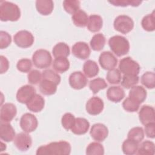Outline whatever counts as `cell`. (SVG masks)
<instances>
[{"instance_id": "cell-1", "label": "cell", "mask_w": 155, "mask_h": 155, "mask_svg": "<svg viewBox=\"0 0 155 155\" xmlns=\"http://www.w3.org/2000/svg\"><path fill=\"white\" fill-rule=\"evenodd\" d=\"M71 145L67 141L61 140L59 142H53L47 145L39 147L36 154H63L67 155L71 153Z\"/></svg>"}, {"instance_id": "cell-2", "label": "cell", "mask_w": 155, "mask_h": 155, "mask_svg": "<svg viewBox=\"0 0 155 155\" xmlns=\"http://www.w3.org/2000/svg\"><path fill=\"white\" fill-rule=\"evenodd\" d=\"M21 17L19 7L8 1L0 2V19L1 21H16Z\"/></svg>"}, {"instance_id": "cell-3", "label": "cell", "mask_w": 155, "mask_h": 155, "mask_svg": "<svg viewBox=\"0 0 155 155\" xmlns=\"http://www.w3.org/2000/svg\"><path fill=\"white\" fill-rule=\"evenodd\" d=\"M108 45L111 51L118 57L127 54L130 51L129 41L120 35L111 37L108 41Z\"/></svg>"}, {"instance_id": "cell-4", "label": "cell", "mask_w": 155, "mask_h": 155, "mask_svg": "<svg viewBox=\"0 0 155 155\" xmlns=\"http://www.w3.org/2000/svg\"><path fill=\"white\" fill-rule=\"evenodd\" d=\"M34 65L40 69L49 67L52 62V58L48 51L44 49L37 50L32 56Z\"/></svg>"}, {"instance_id": "cell-5", "label": "cell", "mask_w": 155, "mask_h": 155, "mask_svg": "<svg viewBox=\"0 0 155 155\" xmlns=\"http://www.w3.org/2000/svg\"><path fill=\"white\" fill-rule=\"evenodd\" d=\"M119 69L120 73L127 75H138L140 70L139 64L130 57L122 58L119 61Z\"/></svg>"}, {"instance_id": "cell-6", "label": "cell", "mask_w": 155, "mask_h": 155, "mask_svg": "<svg viewBox=\"0 0 155 155\" xmlns=\"http://www.w3.org/2000/svg\"><path fill=\"white\" fill-rule=\"evenodd\" d=\"M113 25L116 31L122 34H127L133 29L134 22L130 16L122 15L115 18Z\"/></svg>"}, {"instance_id": "cell-7", "label": "cell", "mask_w": 155, "mask_h": 155, "mask_svg": "<svg viewBox=\"0 0 155 155\" xmlns=\"http://www.w3.org/2000/svg\"><path fill=\"white\" fill-rule=\"evenodd\" d=\"M14 42L19 47L28 48L34 42V36L31 32L27 30H21L15 35Z\"/></svg>"}, {"instance_id": "cell-8", "label": "cell", "mask_w": 155, "mask_h": 155, "mask_svg": "<svg viewBox=\"0 0 155 155\" xmlns=\"http://www.w3.org/2000/svg\"><path fill=\"white\" fill-rule=\"evenodd\" d=\"M38 125L37 118L31 113H25L21 117L20 127L24 132L29 133L34 131L37 128Z\"/></svg>"}, {"instance_id": "cell-9", "label": "cell", "mask_w": 155, "mask_h": 155, "mask_svg": "<svg viewBox=\"0 0 155 155\" xmlns=\"http://www.w3.org/2000/svg\"><path fill=\"white\" fill-rule=\"evenodd\" d=\"M99 62L101 67L106 70L114 69L117 64V59L110 51H103L99 56Z\"/></svg>"}, {"instance_id": "cell-10", "label": "cell", "mask_w": 155, "mask_h": 155, "mask_svg": "<svg viewBox=\"0 0 155 155\" xmlns=\"http://www.w3.org/2000/svg\"><path fill=\"white\" fill-rule=\"evenodd\" d=\"M104 104L103 101L99 97L94 96L89 99L86 103V111L91 115L99 114L104 110Z\"/></svg>"}, {"instance_id": "cell-11", "label": "cell", "mask_w": 155, "mask_h": 155, "mask_svg": "<svg viewBox=\"0 0 155 155\" xmlns=\"http://www.w3.org/2000/svg\"><path fill=\"white\" fill-rule=\"evenodd\" d=\"M14 144L21 151H27L31 146L32 139L26 132H21L16 135L14 139Z\"/></svg>"}, {"instance_id": "cell-12", "label": "cell", "mask_w": 155, "mask_h": 155, "mask_svg": "<svg viewBox=\"0 0 155 155\" xmlns=\"http://www.w3.org/2000/svg\"><path fill=\"white\" fill-rule=\"evenodd\" d=\"M17 109L12 103H5L1 105L0 111V119L2 122H10L16 116Z\"/></svg>"}, {"instance_id": "cell-13", "label": "cell", "mask_w": 155, "mask_h": 155, "mask_svg": "<svg viewBox=\"0 0 155 155\" xmlns=\"http://www.w3.org/2000/svg\"><path fill=\"white\" fill-rule=\"evenodd\" d=\"M69 84L75 90H81L87 84V78L81 71H74L69 76Z\"/></svg>"}, {"instance_id": "cell-14", "label": "cell", "mask_w": 155, "mask_h": 155, "mask_svg": "<svg viewBox=\"0 0 155 155\" xmlns=\"http://www.w3.org/2000/svg\"><path fill=\"white\" fill-rule=\"evenodd\" d=\"M91 137L97 142L104 141L108 136V130L107 127L102 124L97 123L94 124L90 131Z\"/></svg>"}, {"instance_id": "cell-15", "label": "cell", "mask_w": 155, "mask_h": 155, "mask_svg": "<svg viewBox=\"0 0 155 155\" xmlns=\"http://www.w3.org/2000/svg\"><path fill=\"white\" fill-rule=\"evenodd\" d=\"M36 94V89L31 85H25L22 86L17 91L16 99L21 104H27Z\"/></svg>"}, {"instance_id": "cell-16", "label": "cell", "mask_w": 155, "mask_h": 155, "mask_svg": "<svg viewBox=\"0 0 155 155\" xmlns=\"http://www.w3.org/2000/svg\"><path fill=\"white\" fill-rule=\"evenodd\" d=\"M72 53L78 59H86L90 56L91 50L86 42L80 41L76 42L73 45Z\"/></svg>"}, {"instance_id": "cell-17", "label": "cell", "mask_w": 155, "mask_h": 155, "mask_svg": "<svg viewBox=\"0 0 155 155\" xmlns=\"http://www.w3.org/2000/svg\"><path fill=\"white\" fill-rule=\"evenodd\" d=\"M139 119L143 125H146L155 121L154 109L149 105H143L139 112Z\"/></svg>"}, {"instance_id": "cell-18", "label": "cell", "mask_w": 155, "mask_h": 155, "mask_svg": "<svg viewBox=\"0 0 155 155\" xmlns=\"http://www.w3.org/2000/svg\"><path fill=\"white\" fill-rule=\"evenodd\" d=\"M27 108L34 113L41 111L45 105L44 97L38 94H35L26 104Z\"/></svg>"}, {"instance_id": "cell-19", "label": "cell", "mask_w": 155, "mask_h": 155, "mask_svg": "<svg viewBox=\"0 0 155 155\" xmlns=\"http://www.w3.org/2000/svg\"><path fill=\"white\" fill-rule=\"evenodd\" d=\"M15 131L13 127L7 122H1L0 124V137L1 140L9 142L15 137Z\"/></svg>"}, {"instance_id": "cell-20", "label": "cell", "mask_w": 155, "mask_h": 155, "mask_svg": "<svg viewBox=\"0 0 155 155\" xmlns=\"http://www.w3.org/2000/svg\"><path fill=\"white\" fill-rule=\"evenodd\" d=\"M90 128L89 122L85 118H76L74 124L71 130L73 133L76 135H82L85 134Z\"/></svg>"}, {"instance_id": "cell-21", "label": "cell", "mask_w": 155, "mask_h": 155, "mask_svg": "<svg viewBox=\"0 0 155 155\" xmlns=\"http://www.w3.org/2000/svg\"><path fill=\"white\" fill-rule=\"evenodd\" d=\"M108 99L113 102H119L125 97V91L119 86H111L107 91Z\"/></svg>"}, {"instance_id": "cell-22", "label": "cell", "mask_w": 155, "mask_h": 155, "mask_svg": "<svg viewBox=\"0 0 155 155\" xmlns=\"http://www.w3.org/2000/svg\"><path fill=\"white\" fill-rule=\"evenodd\" d=\"M37 11L42 15H50L54 8V3L51 0H37L36 1Z\"/></svg>"}, {"instance_id": "cell-23", "label": "cell", "mask_w": 155, "mask_h": 155, "mask_svg": "<svg viewBox=\"0 0 155 155\" xmlns=\"http://www.w3.org/2000/svg\"><path fill=\"white\" fill-rule=\"evenodd\" d=\"M129 97L140 104L143 102L147 97V91L142 86H133L130 90Z\"/></svg>"}, {"instance_id": "cell-24", "label": "cell", "mask_w": 155, "mask_h": 155, "mask_svg": "<svg viewBox=\"0 0 155 155\" xmlns=\"http://www.w3.org/2000/svg\"><path fill=\"white\" fill-rule=\"evenodd\" d=\"M57 84L48 79H42L39 83V90L42 94L47 96L54 94L57 91Z\"/></svg>"}, {"instance_id": "cell-25", "label": "cell", "mask_w": 155, "mask_h": 155, "mask_svg": "<svg viewBox=\"0 0 155 155\" xmlns=\"http://www.w3.org/2000/svg\"><path fill=\"white\" fill-rule=\"evenodd\" d=\"M103 25V20L101 16L98 15H91L88 17L87 28L91 32L95 33L99 31Z\"/></svg>"}, {"instance_id": "cell-26", "label": "cell", "mask_w": 155, "mask_h": 155, "mask_svg": "<svg viewBox=\"0 0 155 155\" xmlns=\"http://www.w3.org/2000/svg\"><path fill=\"white\" fill-rule=\"evenodd\" d=\"M73 24L78 27H85L87 25L88 17L84 10L79 9L74 13L71 17Z\"/></svg>"}, {"instance_id": "cell-27", "label": "cell", "mask_w": 155, "mask_h": 155, "mask_svg": "<svg viewBox=\"0 0 155 155\" xmlns=\"http://www.w3.org/2000/svg\"><path fill=\"white\" fill-rule=\"evenodd\" d=\"M83 71L88 78H93L97 76L99 71L97 63L92 60H87L83 65Z\"/></svg>"}, {"instance_id": "cell-28", "label": "cell", "mask_w": 155, "mask_h": 155, "mask_svg": "<svg viewBox=\"0 0 155 155\" xmlns=\"http://www.w3.org/2000/svg\"><path fill=\"white\" fill-rule=\"evenodd\" d=\"M69 46L65 42H59L56 44L53 50L52 53L55 58H67L70 54Z\"/></svg>"}, {"instance_id": "cell-29", "label": "cell", "mask_w": 155, "mask_h": 155, "mask_svg": "<svg viewBox=\"0 0 155 155\" xmlns=\"http://www.w3.org/2000/svg\"><path fill=\"white\" fill-rule=\"evenodd\" d=\"M105 42L106 39L104 35L102 33H97L92 37L90 44L92 50L101 51L104 48Z\"/></svg>"}, {"instance_id": "cell-30", "label": "cell", "mask_w": 155, "mask_h": 155, "mask_svg": "<svg viewBox=\"0 0 155 155\" xmlns=\"http://www.w3.org/2000/svg\"><path fill=\"white\" fill-rule=\"evenodd\" d=\"M70 62L66 58H55L53 62V68L58 73H64L69 69Z\"/></svg>"}, {"instance_id": "cell-31", "label": "cell", "mask_w": 155, "mask_h": 155, "mask_svg": "<svg viewBox=\"0 0 155 155\" xmlns=\"http://www.w3.org/2000/svg\"><path fill=\"white\" fill-rule=\"evenodd\" d=\"M138 147V143L133 140L127 139L124 141L122 145V150L125 154L133 155L136 153Z\"/></svg>"}, {"instance_id": "cell-32", "label": "cell", "mask_w": 155, "mask_h": 155, "mask_svg": "<svg viewBox=\"0 0 155 155\" xmlns=\"http://www.w3.org/2000/svg\"><path fill=\"white\" fill-rule=\"evenodd\" d=\"M137 151L140 155H153L155 153L154 143L152 141L145 140L139 146Z\"/></svg>"}, {"instance_id": "cell-33", "label": "cell", "mask_w": 155, "mask_h": 155, "mask_svg": "<svg viewBox=\"0 0 155 155\" xmlns=\"http://www.w3.org/2000/svg\"><path fill=\"white\" fill-rule=\"evenodd\" d=\"M154 18V11H153L152 13L145 16L141 21L142 28L147 31H153L155 29Z\"/></svg>"}, {"instance_id": "cell-34", "label": "cell", "mask_w": 155, "mask_h": 155, "mask_svg": "<svg viewBox=\"0 0 155 155\" xmlns=\"http://www.w3.org/2000/svg\"><path fill=\"white\" fill-rule=\"evenodd\" d=\"M107 87L105 81L101 78H95L90 81L89 83V88L93 94L97 93L100 90L105 89Z\"/></svg>"}, {"instance_id": "cell-35", "label": "cell", "mask_w": 155, "mask_h": 155, "mask_svg": "<svg viewBox=\"0 0 155 155\" xmlns=\"http://www.w3.org/2000/svg\"><path fill=\"white\" fill-rule=\"evenodd\" d=\"M144 131L142 127H136L131 128L127 135L128 139L139 143L144 138Z\"/></svg>"}, {"instance_id": "cell-36", "label": "cell", "mask_w": 155, "mask_h": 155, "mask_svg": "<svg viewBox=\"0 0 155 155\" xmlns=\"http://www.w3.org/2000/svg\"><path fill=\"white\" fill-rule=\"evenodd\" d=\"M141 83L146 88L153 89L155 87V74L154 72L147 71L141 76Z\"/></svg>"}, {"instance_id": "cell-37", "label": "cell", "mask_w": 155, "mask_h": 155, "mask_svg": "<svg viewBox=\"0 0 155 155\" xmlns=\"http://www.w3.org/2000/svg\"><path fill=\"white\" fill-rule=\"evenodd\" d=\"M86 154L88 155H103L104 154V148L100 143L93 142L87 146Z\"/></svg>"}, {"instance_id": "cell-38", "label": "cell", "mask_w": 155, "mask_h": 155, "mask_svg": "<svg viewBox=\"0 0 155 155\" xmlns=\"http://www.w3.org/2000/svg\"><path fill=\"white\" fill-rule=\"evenodd\" d=\"M139 76L137 75L124 74L121 81V85L127 89L135 86L139 82Z\"/></svg>"}, {"instance_id": "cell-39", "label": "cell", "mask_w": 155, "mask_h": 155, "mask_svg": "<svg viewBox=\"0 0 155 155\" xmlns=\"http://www.w3.org/2000/svg\"><path fill=\"white\" fill-rule=\"evenodd\" d=\"M63 7L66 12L73 15L80 9V2L76 0H65L63 2Z\"/></svg>"}, {"instance_id": "cell-40", "label": "cell", "mask_w": 155, "mask_h": 155, "mask_svg": "<svg viewBox=\"0 0 155 155\" xmlns=\"http://www.w3.org/2000/svg\"><path fill=\"white\" fill-rule=\"evenodd\" d=\"M121 73L118 69L109 70L106 75L107 81L111 84H117L121 81Z\"/></svg>"}, {"instance_id": "cell-41", "label": "cell", "mask_w": 155, "mask_h": 155, "mask_svg": "<svg viewBox=\"0 0 155 155\" xmlns=\"http://www.w3.org/2000/svg\"><path fill=\"white\" fill-rule=\"evenodd\" d=\"M139 105L140 104L139 102L130 97L126 98L122 103L124 109L128 112L137 111L139 108Z\"/></svg>"}, {"instance_id": "cell-42", "label": "cell", "mask_w": 155, "mask_h": 155, "mask_svg": "<svg viewBox=\"0 0 155 155\" xmlns=\"http://www.w3.org/2000/svg\"><path fill=\"white\" fill-rule=\"evenodd\" d=\"M75 119L76 118L71 113H65L61 118V124L62 127L67 130H71L74 124Z\"/></svg>"}, {"instance_id": "cell-43", "label": "cell", "mask_w": 155, "mask_h": 155, "mask_svg": "<svg viewBox=\"0 0 155 155\" xmlns=\"http://www.w3.org/2000/svg\"><path fill=\"white\" fill-rule=\"evenodd\" d=\"M108 2L117 7H127L128 5L137 7L141 4L142 1L139 0H111L108 1Z\"/></svg>"}, {"instance_id": "cell-44", "label": "cell", "mask_w": 155, "mask_h": 155, "mask_svg": "<svg viewBox=\"0 0 155 155\" xmlns=\"http://www.w3.org/2000/svg\"><path fill=\"white\" fill-rule=\"evenodd\" d=\"M42 79H48L54 82L57 85H59L61 82V76L56 73L54 71L51 69L45 70L42 73Z\"/></svg>"}, {"instance_id": "cell-45", "label": "cell", "mask_w": 155, "mask_h": 155, "mask_svg": "<svg viewBox=\"0 0 155 155\" xmlns=\"http://www.w3.org/2000/svg\"><path fill=\"white\" fill-rule=\"evenodd\" d=\"M17 69L23 73H27L30 71L32 68V62L29 59L23 58L18 61L16 64Z\"/></svg>"}, {"instance_id": "cell-46", "label": "cell", "mask_w": 155, "mask_h": 155, "mask_svg": "<svg viewBox=\"0 0 155 155\" xmlns=\"http://www.w3.org/2000/svg\"><path fill=\"white\" fill-rule=\"evenodd\" d=\"M28 81L30 84L37 85L42 81V74L41 72L38 70H33L29 72L27 75Z\"/></svg>"}, {"instance_id": "cell-47", "label": "cell", "mask_w": 155, "mask_h": 155, "mask_svg": "<svg viewBox=\"0 0 155 155\" xmlns=\"http://www.w3.org/2000/svg\"><path fill=\"white\" fill-rule=\"evenodd\" d=\"M12 38L9 33L5 31H0V48L4 49L7 48L11 44Z\"/></svg>"}, {"instance_id": "cell-48", "label": "cell", "mask_w": 155, "mask_h": 155, "mask_svg": "<svg viewBox=\"0 0 155 155\" xmlns=\"http://www.w3.org/2000/svg\"><path fill=\"white\" fill-rule=\"evenodd\" d=\"M145 133L147 137L154 139L155 137V123L150 122L145 125Z\"/></svg>"}, {"instance_id": "cell-49", "label": "cell", "mask_w": 155, "mask_h": 155, "mask_svg": "<svg viewBox=\"0 0 155 155\" xmlns=\"http://www.w3.org/2000/svg\"><path fill=\"white\" fill-rule=\"evenodd\" d=\"M0 66H1V68H0V73L1 74L4 73H5L8 68H9V62L8 59L4 56L1 55L0 56Z\"/></svg>"}]
</instances>
